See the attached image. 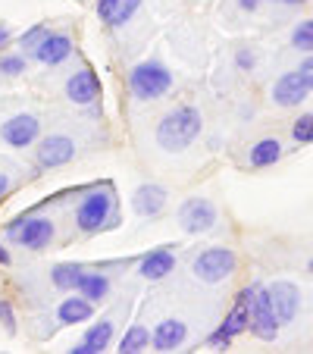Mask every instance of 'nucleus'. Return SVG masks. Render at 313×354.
Instances as JSON below:
<instances>
[{"mask_svg":"<svg viewBox=\"0 0 313 354\" xmlns=\"http://www.w3.org/2000/svg\"><path fill=\"white\" fill-rule=\"evenodd\" d=\"M235 267H238V257H235L232 248H207V251H200V254L194 257L191 273L198 276L200 282L216 286V282L229 279V276L235 273Z\"/></svg>","mask_w":313,"mask_h":354,"instance_id":"6","label":"nucleus"},{"mask_svg":"<svg viewBox=\"0 0 313 354\" xmlns=\"http://www.w3.org/2000/svg\"><path fill=\"white\" fill-rule=\"evenodd\" d=\"M269 295H273V308H276V320H279V326L292 323L294 317H298V308H301L298 286L288 282V279H276L273 286H269Z\"/></svg>","mask_w":313,"mask_h":354,"instance_id":"14","label":"nucleus"},{"mask_svg":"<svg viewBox=\"0 0 313 354\" xmlns=\"http://www.w3.org/2000/svg\"><path fill=\"white\" fill-rule=\"evenodd\" d=\"M173 270H176V254L169 248H157V251H151V254L141 261L138 273H141V279H147V282H160V279H167Z\"/></svg>","mask_w":313,"mask_h":354,"instance_id":"17","label":"nucleus"},{"mask_svg":"<svg viewBox=\"0 0 313 354\" xmlns=\"http://www.w3.org/2000/svg\"><path fill=\"white\" fill-rule=\"evenodd\" d=\"M0 73H3V75H19V73H26V60H22L19 54L0 57Z\"/></svg>","mask_w":313,"mask_h":354,"instance_id":"27","label":"nucleus"},{"mask_svg":"<svg viewBox=\"0 0 313 354\" xmlns=\"http://www.w3.org/2000/svg\"><path fill=\"white\" fill-rule=\"evenodd\" d=\"M254 292H257V286L241 288L238 298H235V308L229 310L226 320H222L220 326L210 333L207 345H210V348H229L235 335H241V333H247V329H251V301H254Z\"/></svg>","mask_w":313,"mask_h":354,"instance_id":"3","label":"nucleus"},{"mask_svg":"<svg viewBox=\"0 0 313 354\" xmlns=\"http://www.w3.org/2000/svg\"><path fill=\"white\" fill-rule=\"evenodd\" d=\"M238 7H241V10H247V13H254V10L260 7V0H238Z\"/></svg>","mask_w":313,"mask_h":354,"instance_id":"33","label":"nucleus"},{"mask_svg":"<svg viewBox=\"0 0 313 354\" xmlns=\"http://www.w3.org/2000/svg\"><path fill=\"white\" fill-rule=\"evenodd\" d=\"M200 129H204L200 110L182 104V107L169 110L160 120V126H157V145H160L163 151H169V154H179V151H185V147H191L194 141H198Z\"/></svg>","mask_w":313,"mask_h":354,"instance_id":"1","label":"nucleus"},{"mask_svg":"<svg viewBox=\"0 0 313 354\" xmlns=\"http://www.w3.org/2000/svg\"><path fill=\"white\" fill-rule=\"evenodd\" d=\"M94 317V304L85 298V295L73 292V298H63L60 308H57V320L63 326H75V323H88Z\"/></svg>","mask_w":313,"mask_h":354,"instance_id":"20","label":"nucleus"},{"mask_svg":"<svg viewBox=\"0 0 313 354\" xmlns=\"http://www.w3.org/2000/svg\"><path fill=\"white\" fill-rule=\"evenodd\" d=\"M35 60L44 63V66H60L63 60H69V54H73V38H69L66 32H50L47 28V35L38 41V47L32 50Z\"/></svg>","mask_w":313,"mask_h":354,"instance_id":"12","label":"nucleus"},{"mask_svg":"<svg viewBox=\"0 0 313 354\" xmlns=\"http://www.w3.org/2000/svg\"><path fill=\"white\" fill-rule=\"evenodd\" d=\"M298 73L304 75V82H307V85H310V91H313V57H307V60L301 63V66H298Z\"/></svg>","mask_w":313,"mask_h":354,"instance_id":"30","label":"nucleus"},{"mask_svg":"<svg viewBox=\"0 0 313 354\" xmlns=\"http://www.w3.org/2000/svg\"><path fill=\"white\" fill-rule=\"evenodd\" d=\"M167 198H169V192L163 185H157V182H144V185L135 188L132 207H135L138 216H157L163 207H167Z\"/></svg>","mask_w":313,"mask_h":354,"instance_id":"15","label":"nucleus"},{"mask_svg":"<svg viewBox=\"0 0 313 354\" xmlns=\"http://www.w3.org/2000/svg\"><path fill=\"white\" fill-rule=\"evenodd\" d=\"M38 135H41V122L32 113H16L0 126V138L7 141L10 147H28L38 141Z\"/></svg>","mask_w":313,"mask_h":354,"instance_id":"10","label":"nucleus"},{"mask_svg":"<svg viewBox=\"0 0 313 354\" xmlns=\"http://www.w3.org/2000/svg\"><path fill=\"white\" fill-rule=\"evenodd\" d=\"M129 88L138 100H157L173 88V73L160 60H144L129 73Z\"/></svg>","mask_w":313,"mask_h":354,"instance_id":"4","label":"nucleus"},{"mask_svg":"<svg viewBox=\"0 0 313 354\" xmlns=\"http://www.w3.org/2000/svg\"><path fill=\"white\" fill-rule=\"evenodd\" d=\"M116 223V201H113V192L110 188H94L82 198L79 210H75V226L82 229L85 235L91 232H100Z\"/></svg>","mask_w":313,"mask_h":354,"instance_id":"2","label":"nucleus"},{"mask_svg":"<svg viewBox=\"0 0 313 354\" xmlns=\"http://www.w3.org/2000/svg\"><path fill=\"white\" fill-rule=\"evenodd\" d=\"M75 157V141L69 135H47V138L38 141L35 147V160H38L41 169H57L66 167Z\"/></svg>","mask_w":313,"mask_h":354,"instance_id":"8","label":"nucleus"},{"mask_svg":"<svg viewBox=\"0 0 313 354\" xmlns=\"http://www.w3.org/2000/svg\"><path fill=\"white\" fill-rule=\"evenodd\" d=\"M141 0H97V19L110 28H120L138 13Z\"/></svg>","mask_w":313,"mask_h":354,"instance_id":"16","label":"nucleus"},{"mask_svg":"<svg viewBox=\"0 0 313 354\" xmlns=\"http://www.w3.org/2000/svg\"><path fill=\"white\" fill-rule=\"evenodd\" d=\"M57 229L47 216H16L13 223H7V239L28 251H44L54 241Z\"/></svg>","mask_w":313,"mask_h":354,"instance_id":"5","label":"nucleus"},{"mask_svg":"<svg viewBox=\"0 0 313 354\" xmlns=\"http://www.w3.org/2000/svg\"><path fill=\"white\" fill-rule=\"evenodd\" d=\"M10 35H13V32H10V26H0V47L10 41Z\"/></svg>","mask_w":313,"mask_h":354,"instance_id":"34","label":"nucleus"},{"mask_svg":"<svg viewBox=\"0 0 313 354\" xmlns=\"http://www.w3.org/2000/svg\"><path fill=\"white\" fill-rule=\"evenodd\" d=\"M310 94V85L304 82V75L294 69V73H285L276 79L273 85V104L276 107H301Z\"/></svg>","mask_w":313,"mask_h":354,"instance_id":"13","label":"nucleus"},{"mask_svg":"<svg viewBox=\"0 0 313 354\" xmlns=\"http://www.w3.org/2000/svg\"><path fill=\"white\" fill-rule=\"evenodd\" d=\"M235 63H238V69H254V54L251 50H238V57H235Z\"/></svg>","mask_w":313,"mask_h":354,"instance_id":"31","label":"nucleus"},{"mask_svg":"<svg viewBox=\"0 0 313 354\" xmlns=\"http://www.w3.org/2000/svg\"><path fill=\"white\" fill-rule=\"evenodd\" d=\"M279 3H285V7H298V3H304V0H279Z\"/></svg>","mask_w":313,"mask_h":354,"instance_id":"36","label":"nucleus"},{"mask_svg":"<svg viewBox=\"0 0 313 354\" xmlns=\"http://www.w3.org/2000/svg\"><path fill=\"white\" fill-rule=\"evenodd\" d=\"M179 223L188 235H200V232H210L216 223V207L214 201L207 198H188L185 204L179 207Z\"/></svg>","mask_w":313,"mask_h":354,"instance_id":"9","label":"nucleus"},{"mask_svg":"<svg viewBox=\"0 0 313 354\" xmlns=\"http://www.w3.org/2000/svg\"><path fill=\"white\" fill-rule=\"evenodd\" d=\"M251 333L263 342H273L279 335V320H276V308H273V295L269 288L257 286L251 301Z\"/></svg>","mask_w":313,"mask_h":354,"instance_id":"7","label":"nucleus"},{"mask_svg":"<svg viewBox=\"0 0 313 354\" xmlns=\"http://www.w3.org/2000/svg\"><path fill=\"white\" fill-rule=\"evenodd\" d=\"M0 323L7 329L10 335H16V314H13V304L10 301H0Z\"/></svg>","mask_w":313,"mask_h":354,"instance_id":"29","label":"nucleus"},{"mask_svg":"<svg viewBox=\"0 0 313 354\" xmlns=\"http://www.w3.org/2000/svg\"><path fill=\"white\" fill-rule=\"evenodd\" d=\"M79 295H85L91 304H100V301H107L110 295V276L107 273H88L79 279V288H75Z\"/></svg>","mask_w":313,"mask_h":354,"instance_id":"21","label":"nucleus"},{"mask_svg":"<svg viewBox=\"0 0 313 354\" xmlns=\"http://www.w3.org/2000/svg\"><path fill=\"white\" fill-rule=\"evenodd\" d=\"M44 35H47V26H41V22H38V26H32V28H26V32H22L19 44L28 47V50H35V47H38V41L44 38Z\"/></svg>","mask_w":313,"mask_h":354,"instance_id":"28","label":"nucleus"},{"mask_svg":"<svg viewBox=\"0 0 313 354\" xmlns=\"http://www.w3.org/2000/svg\"><path fill=\"white\" fill-rule=\"evenodd\" d=\"M292 47L304 50V54H313V19H304L292 28Z\"/></svg>","mask_w":313,"mask_h":354,"instance_id":"25","label":"nucleus"},{"mask_svg":"<svg viewBox=\"0 0 313 354\" xmlns=\"http://www.w3.org/2000/svg\"><path fill=\"white\" fill-rule=\"evenodd\" d=\"M110 339H113V320L104 317V320L94 323V326L85 333V339H82L75 348H69V351L73 354H100L110 348Z\"/></svg>","mask_w":313,"mask_h":354,"instance_id":"19","label":"nucleus"},{"mask_svg":"<svg viewBox=\"0 0 313 354\" xmlns=\"http://www.w3.org/2000/svg\"><path fill=\"white\" fill-rule=\"evenodd\" d=\"M10 188H13V182H10V176L7 173H0V201L10 194Z\"/></svg>","mask_w":313,"mask_h":354,"instance_id":"32","label":"nucleus"},{"mask_svg":"<svg viewBox=\"0 0 313 354\" xmlns=\"http://www.w3.org/2000/svg\"><path fill=\"white\" fill-rule=\"evenodd\" d=\"M0 267H10V251L0 245Z\"/></svg>","mask_w":313,"mask_h":354,"instance_id":"35","label":"nucleus"},{"mask_svg":"<svg viewBox=\"0 0 313 354\" xmlns=\"http://www.w3.org/2000/svg\"><path fill=\"white\" fill-rule=\"evenodd\" d=\"M144 348H151V333H147V326L135 323V326H129L126 335L120 339V351L122 354H138V351H144Z\"/></svg>","mask_w":313,"mask_h":354,"instance_id":"24","label":"nucleus"},{"mask_svg":"<svg viewBox=\"0 0 313 354\" xmlns=\"http://www.w3.org/2000/svg\"><path fill=\"white\" fill-rule=\"evenodd\" d=\"M307 273H313V257H310V261H307Z\"/></svg>","mask_w":313,"mask_h":354,"instance_id":"37","label":"nucleus"},{"mask_svg":"<svg viewBox=\"0 0 313 354\" xmlns=\"http://www.w3.org/2000/svg\"><path fill=\"white\" fill-rule=\"evenodd\" d=\"M188 326L182 320H160L151 333V345L153 351H176V348L185 342Z\"/></svg>","mask_w":313,"mask_h":354,"instance_id":"18","label":"nucleus"},{"mask_svg":"<svg viewBox=\"0 0 313 354\" xmlns=\"http://www.w3.org/2000/svg\"><path fill=\"white\" fill-rule=\"evenodd\" d=\"M292 138L298 141V145H313V113H304V116H298V120H294Z\"/></svg>","mask_w":313,"mask_h":354,"instance_id":"26","label":"nucleus"},{"mask_svg":"<svg viewBox=\"0 0 313 354\" xmlns=\"http://www.w3.org/2000/svg\"><path fill=\"white\" fill-rule=\"evenodd\" d=\"M82 276H85L82 263H57V267L50 270V282H54L60 292H75Z\"/></svg>","mask_w":313,"mask_h":354,"instance_id":"23","label":"nucleus"},{"mask_svg":"<svg viewBox=\"0 0 313 354\" xmlns=\"http://www.w3.org/2000/svg\"><path fill=\"white\" fill-rule=\"evenodd\" d=\"M282 157V145L279 138H260L257 145L251 147V167L263 169V167H276Z\"/></svg>","mask_w":313,"mask_h":354,"instance_id":"22","label":"nucleus"},{"mask_svg":"<svg viewBox=\"0 0 313 354\" xmlns=\"http://www.w3.org/2000/svg\"><path fill=\"white\" fill-rule=\"evenodd\" d=\"M66 97L79 107H91L94 100L100 97V79L91 66H82L75 69L73 75L66 79Z\"/></svg>","mask_w":313,"mask_h":354,"instance_id":"11","label":"nucleus"}]
</instances>
